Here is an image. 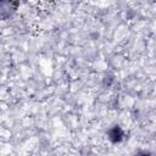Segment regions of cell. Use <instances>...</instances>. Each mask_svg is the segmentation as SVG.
<instances>
[{"mask_svg":"<svg viewBox=\"0 0 156 156\" xmlns=\"http://www.w3.org/2000/svg\"><path fill=\"white\" fill-rule=\"evenodd\" d=\"M135 156H152V154L150 151H146V150H143V151H139Z\"/></svg>","mask_w":156,"mask_h":156,"instance_id":"obj_3","label":"cell"},{"mask_svg":"<svg viewBox=\"0 0 156 156\" xmlns=\"http://www.w3.org/2000/svg\"><path fill=\"white\" fill-rule=\"evenodd\" d=\"M107 139L112 144H119L124 140V130L122 129L121 126L115 124L107 130Z\"/></svg>","mask_w":156,"mask_h":156,"instance_id":"obj_1","label":"cell"},{"mask_svg":"<svg viewBox=\"0 0 156 156\" xmlns=\"http://www.w3.org/2000/svg\"><path fill=\"white\" fill-rule=\"evenodd\" d=\"M115 83V77L112 74H106L104 78H102V85L105 88H110L112 84Z\"/></svg>","mask_w":156,"mask_h":156,"instance_id":"obj_2","label":"cell"}]
</instances>
